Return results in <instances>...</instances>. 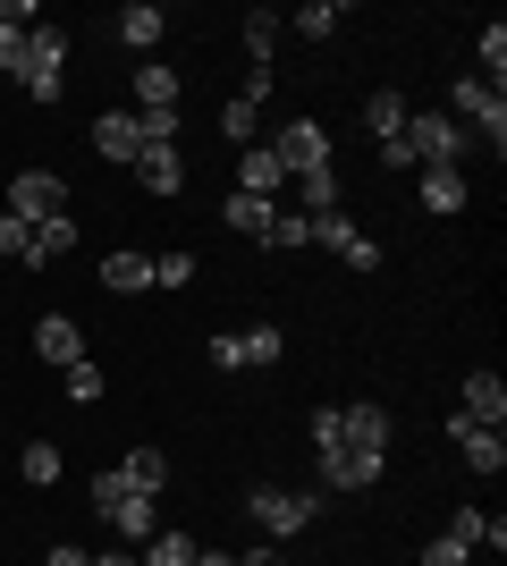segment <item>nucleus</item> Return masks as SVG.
Listing matches in <instances>:
<instances>
[{
  "label": "nucleus",
  "instance_id": "1",
  "mask_svg": "<svg viewBox=\"0 0 507 566\" xmlns=\"http://www.w3.org/2000/svg\"><path fill=\"white\" fill-rule=\"evenodd\" d=\"M85 507H94L102 524H110V533H119L127 549H145L152 533H161V524H152V499H136L119 482V473H94V482H85Z\"/></svg>",
  "mask_w": 507,
  "mask_h": 566
},
{
  "label": "nucleus",
  "instance_id": "2",
  "mask_svg": "<svg viewBox=\"0 0 507 566\" xmlns=\"http://www.w3.org/2000/svg\"><path fill=\"white\" fill-rule=\"evenodd\" d=\"M18 85H25L34 102H60V94H68V25H25Z\"/></svg>",
  "mask_w": 507,
  "mask_h": 566
},
{
  "label": "nucleus",
  "instance_id": "3",
  "mask_svg": "<svg viewBox=\"0 0 507 566\" xmlns=\"http://www.w3.org/2000/svg\"><path fill=\"white\" fill-rule=\"evenodd\" d=\"M440 111L457 118L465 136H490V153H507V94H499V85H483V76H457Z\"/></svg>",
  "mask_w": 507,
  "mask_h": 566
},
{
  "label": "nucleus",
  "instance_id": "4",
  "mask_svg": "<svg viewBox=\"0 0 507 566\" xmlns=\"http://www.w3.org/2000/svg\"><path fill=\"white\" fill-rule=\"evenodd\" d=\"M406 153H414V169H465V127L448 111H406Z\"/></svg>",
  "mask_w": 507,
  "mask_h": 566
},
{
  "label": "nucleus",
  "instance_id": "5",
  "mask_svg": "<svg viewBox=\"0 0 507 566\" xmlns=\"http://www.w3.org/2000/svg\"><path fill=\"white\" fill-rule=\"evenodd\" d=\"M314 507H321L314 491H279V482L245 491V516H254V533H263V542H296V533L314 524Z\"/></svg>",
  "mask_w": 507,
  "mask_h": 566
},
{
  "label": "nucleus",
  "instance_id": "6",
  "mask_svg": "<svg viewBox=\"0 0 507 566\" xmlns=\"http://www.w3.org/2000/svg\"><path fill=\"white\" fill-rule=\"evenodd\" d=\"M9 212H18L25 229L60 220L68 212V178H60V169H18V178H9Z\"/></svg>",
  "mask_w": 507,
  "mask_h": 566
},
{
  "label": "nucleus",
  "instance_id": "7",
  "mask_svg": "<svg viewBox=\"0 0 507 566\" xmlns=\"http://www.w3.org/2000/svg\"><path fill=\"white\" fill-rule=\"evenodd\" d=\"M314 465H321V491L356 499V491H372V482L389 473V457H381V449H347V440H338V449H321Z\"/></svg>",
  "mask_w": 507,
  "mask_h": 566
},
{
  "label": "nucleus",
  "instance_id": "8",
  "mask_svg": "<svg viewBox=\"0 0 507 566\" xmlns=\"http://www.w3.org/2000/svg\"><path fill=\"white\" fill-rule=\"evenodd\" d=\"M263 144L279 153V169H288V178L330 161V127H321V118H288V127H279V136H263Z\"/></svg>",
  "mask_w": 507,
  "mask_h": 566
},
{
  "label": "nucleus",
  "instance_id": "9",
  "mask_svg": "<svg viewBox=\"0 0 507 566\" xmlns=\"http://www.w3.org/2000/svg\"><path fill=\"white\" fill-rule=\"evenodd\" d=\"M448 440H457V457H465L474 473H499V465H507V431L474 423V415H448Z\"/></svg>",
  "mask_w": 507,
  "mask_h": 566
},
{
  "label": "nucleus",
  "instance_id": "10",
  "mask_svg": "<svg viewBox=\"0 0 507 566\" xmlns=\"http://www.w3.org/2000/svg\"><path fill=\"white\" fill-rule=\"evenodd\" d=\"M161 34H169L161 0H127V9H119V43L136 51V60H161Z\"/></svg>",
  "mask_w": 507,
  "mask_h": 566
},
{
  "label": "nucleus",
  "instance_id": "11",
  "mask_svg": "<svg viewBox=\"0 0 507 566\" xmlns=\"http://www.w3.org/2000/svg\"><path fill=\"white\" fill-rule=\"evenodd\" d=\"M94 153L136 169V153H145V118H136V111H102V118H94Z\"/></svg>",
  "mask_w": 507,
  "mask_h": 566
},
{
  "label": "nucleus",
  "instance_id": "12",
  "mask_svg": "<svg viewBox=\"0 0 507 566\" xmlns=\"http://www.w3.org/2000/svg\"><path fill=\"white\" fill-rule=\"evenodd\" d=\"M279 187H288L279 153H271V144H245V153H237V195H263V203H279Z\"/></svg>",
  "mask_w": 507,
  "mask_h": 566
},
{
  "label": "nucleus",
  "instance_id": "13",
  "mask_svg": "<svg viewBox=\"0 0 507 566\" xmlns=\"http://www.w3.org/2000/svg\"><path fill=\"white\" fill-rule=\"evenodd\" d=\"M338 431H347V449H381V457H389V406H381V398L338 406Z\"/></svg>",
  "mask_w": 507,
  "mask_h": 566
},
{
  "label": "nucleus",
  "instance_id": "14",
  "mask_svg": "<svg viewBox=\"0 0 507 566\" xmlns=\"http://www.w3.org/2000/svg\"><path fill=\"white\" fill-rule=\"evenodd\" d=\"M34 355L68 373V364H85V331H76L68 313H43V322H34Z\"/></svg>",
  "mask_w": 507,
  "mask_h": 566
},
{
  "label": "nucleus",
  "instance_id": "15",
  "mask_svg": "<svg viewBox=\"0 0 507 566\" xmlns=\"http://www.w3.org/2000/svg\"><path fill=\"white\" fill-rule=\"evenodd\" d=\"M457 415H474V423H490V431L507 423V380L490 373V364H483V373H465V398H457Z\"/></svg>",
  "mask_w": 507,
  "mask_h": 566
},
{
  "label": "nucleus",
  "instance_id": "16",
  "mask_svg": "<svg viewBox=\"0 0 507 566\" xmlns=\"http://www.w3.org/2000/svg\"><path fill=\"white\" fill-rule=\"evenodd\" d=\"M110 473H119V482H127L136 499H161V491H169V457L152 449V440H145V449H127V457H119Z\"/></svg>",
  "mask_w": 507,
  "mask_h": 566
},
{
  "label": "nucleus",
  "instance_id": "17",
  "mask_svg": "<svg viewBox=\"0 0 507 566\" xmlns=\"http://www.w3.org/2000/svg\"><path fill=\"white\" fill-rule=\"evenodd\" d=\"M127 94H136V111H178V94H187V85H178V69H169V60H136V85H127Z\"/></svg>",
  "mask_w": 507,
  "mask_h": 566
},
{
  "label": "nucleus",
  "instance_id": "18",
  "mask_svg": "<svg viewBox=\"0 0 507 566\" xmlns=\"http://www.w3.org/2000/svg\"><path fill=\"white\" fill-rule=\"evenodd\" d=\"M76 212H60V220H43V229H34V245H25V271H51V262L60 254H76Z\"/></svg>",
  "mask_w": 507,
  "mask_h": 566
},
{
  "label": "nucleus",
  "instance_id": "19",
  "mask_svg": "<svg viewBox=\"0 0 507 566\" xmlns=\"http://www.w3.org/2000/svg\"><path fill=\"white\" fill-rule=\"evenodd\" d=\"M296 195H305V220L338 212V203H347V187H338V161H321V169H296Z\"/></svg>",
  "mask_w": 507,
  "mask_h": 566
},
{
  "label": "nucleus",
  "instance_id": "20",
  "mask_svg": "<svg viewBox=\"0 0 507 566\" xmlns=\"http://www.w3.org/2000/svg\"><path fill=\"white\" fill-rule=\"evenodd\" d=\"M25 25H34V0H0V76H18V60H25Z\"/></svg>",
  "mask_w": 507,
  "mask_h": 566
},
{
  "label": "nucleus",
  "instance_id": "21",
  "mask_svg": "<svg viewBox=\"0 0 507 566\" xmlns=\"http://www.w3.org/2000/svg\"><path fill=\"white\" fill-rule=\"evenodd\" d=\"M279 25H288L279 9H245V18H237V34H245V60H254V69H271V51H279Z\"/></svg>",
  "mask_w": 507,
  "mask_h": 566
},
{
  "label": "nucleus",
  "instance_id": "22",
  "mask_svg": "<svg viewBox=\"0 0 507 566\" xmlns=\"http://www.w3.org/2000/svg\"><path fill=\"white\" fill-rule=\"evenodd\" d=\"M406 111H414V102L398 94V85H381V94L363 102V127H372V144H389V136H406Z\"/></svg>",
  "mask_w": 507,
  "mask_h": 566
},
{
  "label": "nucleus",
  "instance_id": "23",
  "mask_svg": "<svg viewBox=\"0 0 507 566\" xmlns=\"http://www.w3.org/2000/svg\"><path fill=\"white\" fill-rule=\"evenodd\" d=\"M423 212H432V220L465 212V169H423Z\"/></svg>",
  "mask_w": 507,
  "mask_h": 566
},
{
  "label": "nucleus",
  "instance_id": "24",
  "mask_svg": "<svg viewBox=\"0 0 507 566\" xmlns=\"http://www.w3.org/2000/svg\"><path fill=\"white\" fill-rule=\"evenodd\" d=\"M136 187H145V195H161V203H169V195L187 187V161H178V153H136Z\"/></svg>",
  "mask_w": 507,
  "mask_h": 566
},
{
  "label": "nucleus",
  "instance_id": "25",
  "mask_svg": "<svg viewBox=\"0 0 507 566\" xmlns=\"http://www.w3.org/2000/svg\"><path fill=\"white\" fill-rule=\"evenodd\" d=\"M102 287H110V296H145L152 287V254H102Z\"/></svg>",
  "mask_w": 507,
  "mask_h": 566
},
{
  "label": "nucleus",
  "instance_id": "26",
  "mask_svg": "<svg viewBox=\"0 0 507 566\" xmlns=\"http://www.w3.org/2000/svg\"><path fill=\"white\" fill-rule=\"evenodd\" d=\"M220 136L237 144V153H245V144H263V102L229 94V102H220Z\"/></svg>",
  "mask_w": 507,
  "mask_h": 566
},
{
  "label": "nucleus",
  "instance_id": "27",
  "mask_svg": "<svg viewBox=\"0 0 507 566\" xmlns=\"http://www.w3.org/2000/svg\"><path fill=\"white\" fill-rule=\"evenodd\" d=\"M194 549H203V542H194V533H178V524H161V533H152V542H145V558H136V566H194Z\"/></svg>",
  "mask_w": 507,
  "mask_h": 566
},
{
  "label": "nucleus",
  "instance_id": "28",
  "mask_svg": "<svg viewBox=\"0 0 507 566\" xmlns=\"http://www.w3.org/2000/svg\"><path fill=\"white\" fill-rule=\"evenodd\" d=\"M271 212H279V203H263V195H229V203H220V220H229V229H245V237H254V245H263Z\"/></svg>",
  "mask_w": 507,
  "mask_h": 566
},
{
  "label": "nucleus",
  "instance_id": "29",
  "mask_svg": "<svg viewBox=\"0 0 507 566\" xmlns=\"http://www.w3.org/2000/svg\"><path fill=\"white\" fill-rule=\"evenodd\" d=\"M338 18H347L338 0H305V9L288 18V34H305V43H330V34H338Z\"/></svg>",
  "mask_w": 507,
  "mask_h": 566
},
{
  "label": "nucleus",
  "instance_id": "30",
  "mask_svg": "<svg viewBox=\"0 0 507 566\" xmlns=\"http://www.w3.org/2000/svg\"><path fill=\"white\" fill-rule=\"evenodd\" d=\"M263 245H271V254H296V245H314V220L279 203V212H271V229H263Z\"/></svg>",
  "mask_w": 507,
  "mask_h": 566
},
{
  "label": "nucleus",
  "instance_id": "31",
  "mask_svg": "<svg viewBox=\"0 0 507 566\" xmlns=\"http://www.w3.org/2000/svg\"><path fill=\"white\" fill-rule=\"evenodd\" d=\"M18 473L34 482V491H51V482H60V449H51V440H25V449H18Z\"/></svg>",
  "mask_w": 507,
  "mask_h": 566
},
{
  "label": "nucleus",
  "instance_id": "32",
  "mask_svg": "<svg viewBox=\"0 0 507 566\" xmlns=\"http://www.w3.org/2000/svg\"><path fill=\"white\" fill-rule=\"evenodd\" d=\"M474 60H483V85H499V76H507V25L499 18L474 34Z\"/></svg>",
  "mask_w": 507,
  "mask_h": 566
},
{
  "label": "nucleus",
  "instance_id": "33",
  "mask_svg": "<svg viewBox=\"0 0 507 566\" xmlns=\"http://www.w3.org/2000/svg\"><path fill=\"white\" fill-rule=\"evenodd\" d=\"M245 338V364H279L288 355V331H271V322H254V331H237Z\"/></svg>",
  "mask_w": 507,
  "mask_h": 566
},
{
  "label": "nucleus",
  "instance_id": "34",
  "mask_svg": "<svg viewBox=\"0 0 507 566\" xmlns=\"http://www.w3.org/2000/svg\"><path fill=\"white\" fill-rule=\"evenodd\" d=\"M187 280H194V254H187V245L152 254V287H187Z\"/></svg>",
  "mask_w": 507,
  "mask_h": 566
},
{
  "label": "nucleus",
  "instance_id": "35",
  "mask_svg": "<svg viewBox=\"0 0 507 566\" xmlns=\"http://www.w3.org/2000/svg\"><path fill=\"white\" fill-rule=\"evenodd\" d=\"M60 389H68L76 406H94V398H102V364H68V373H60Z\"/></svg>",
  "mask_w": 507,
  "mask_h": 566
},
{
  "label": "nucleus",
  "instance_id": "36",
  "mask_svg": "<svg viewBox=\"0 0 507 566\" xmlns=\"http://www.w3.org/2000/svg\"><path fill=\"white\" fill-rule=\"evenodd\" d=\"M305 440H314V457L347 440V431H338V406H314V415H305Z\"/></svg>",
  "mask_w": 507,
  "mask_h": 566
},
{
  "label": "nucleus",
  "instance_id": "37",
  "mask_svg": "<svg viewBox=\"0 0 507 566\" xmlns=\"http://www.w3.org/2000/svg\"><path fill=\"white\" fill-rule=\"evenodd\" d=\"M423 566H474V549H465L457 533H432V542H423Z\"/></svg>",
  "mask_w": 507,
  "mask_h": 566
},
{
  "label": "nucleus",
  "instance_id": "38",
  "mask_svg": "<svg viewBox=\"0 0 507 566\" xmlns=\"http://www.w3.org/2000/svg\"><path fill=\"white\" fill-rule=\"evenodd\" d=\"M448 533H457L465 549H483V542H490V516H483V507H457V516H448Z\"/></svg>",
  "mask_w": 507,
  "mask_h": 566
},
{
  "label": "nucleus",
  "instance_id": "39",
  "mask_svg": "<svg viewBox=\"0 0 507 566\" xmlns=\"http://www.w3.org/2000/svg\"><path fill=\"white\" fill-rule=\"evenodd\" d=\"M25 245H34V229L18 212H0V262H25Z\"/></svg>",
  "mask_w": 507,
  "mask_h": 566
},
{
  "label": "nucleus",
  "instance_id": "40",
  "mask_svg": "<svg viewBox=\"0 0 507 566\" xmlns=\"http://www.w3.org/2000/svg\"><path fill=\"white\" fill-rule=\"evenodd\" d=\"M212 364H220V373H245V338L237 331H212Z\"/></svg>",
  "mask_w": 507,
  "mask_h": 566
},
{
  "label": "nucleus",
  "instance_id": "41",
  "mask_svg": "<svg viewBox=\"0 0 507 566\" xmlns=\"http://www.w3.org/2000/svg\"><path fill=\"white\" fill-rule=\"evenodd\" d=\"M43 566H94V549H76V542H60V549H51Z\"/></svg>",
  "mask_w": 507,
  "mask_h": 566
},
{
  "label": "nucleus",
  "instance_id": "42",
  "mask_svg": "<svg viewBox=\"0 0 507 566\" xmlns=\"http://www.w3.org/2000/svg\"><path fill=\"white\" fill-rule=\"evenodd\" d=\"M94 566H136V549H94Z\"/></svg>",
  "mask_w": 507,
  "mask_h": 566
}]
</instances>
